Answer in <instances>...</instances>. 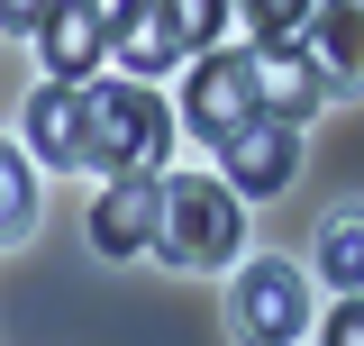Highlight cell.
I'll list each match as a JSON object with an SVG mask.
<instances>
[{"mask_svg": "<svg viewBox=\"0 0 364 346\" xmlns=\"http://www.w3.org/2000/svg\"><path fill=\"white\" fill-rule=\"evenodd\" d=\"M173 155V110L146 83H82V164L128 182V173H164Z\"/></svg>", "mask_w": 364, "mask_h": 346, "instance_id": "1", "label": "cell"}, {"mask_svg": "<svg viewBox=\"0 0 364 346\" xmlns=\"http://www.w3.org/2000/svg\"><path fill=\"white\" fill-rule=\"evenodd\" d=\"M237 246H246V192L210 182V173H164V237H155V256L182 264V273H210V264H237Z\"/></svg>", "mask_w": 364, "mask_h": 346, "instance_id": "2", "label": "cell"}, {"mask_svg": "<svg viewBox=\"0 0 364 346\" xmlns=\"http://www.w3.org/2000/svg\"><path fill=\"white\" fill-rule=\"evenodd\" d=\"M246 119H264L255 46H210V55H191V73H182V128L200 137V146H228Z\"/></svg>", "mask_w": 364, "mask_h": 346, "instance_id": "3", "label": "cell"}, {"mask_svg": "<svg viewBox=\"0 0 364 346\" xmlns=\"http://www.w3.org/2000/svg\"><path fill=\"white\" fill-rule=\"evenodd\" d=\"M228 319H237V337L246 346H291L310 328V273L282 256H255L237 264V283H228Z\"/></svg>", "mask_w": 364, "mask_h": 346, "instance_id": "4", "label": "cell"}, {"mask_svg": "<svg viewBox=\"0 0 364 346\" xmlns=\"http://www.w3.org/2000/svg\"><path fill=\"white\" fill-rule=\"evenodd\" d=\"M91 246L100 256H155V237H164V173H128V182H109L100 201H91Z\"/></svg>", "mask_w": 364, "mask_h": 346, "instance_id": "5", "label": "cell"}, {"mask_svg": "<svg viewBox=\"0 0 364 346\" xmlns=\"http://www.w3.org/2000/svg\"><path fill=\"white\" fill-rule=\"evenodd\" d=\"M37 55H46L55 83H91L100 55H119V28H109L100 0H55V19L37 28Z\"/></svg>", "mask_w": 364, "mask_h": 346, "instance_id": "6", "label": "cell"}, {"mask_svg": "<svg viewBox=\"0 0 364 346\" xmlns=\"http://www.w3.org/2000/svg\"><path fill=\"white\" fill-rule=\"evenodd\" d=\"M219 155H228V182H237L246 201H273V192H291V173H301V128H291V119H246Z\"/></svg>", "mask_w": 364, "mask_h": 346, "instance_id": "7", "label": "cell"}, {"mask_svg": "<svg viewBox=\"0 0 364 346\" xmlns=\"http://www.w3.org/2000/svg\"><path fill=\"white\" fill-rule=\"evenodd\" d=\"M109 28H119V64H128V73H173L182 55H191L173 0H119V9H109Z\"/></svg>", "mask_w": 364, "mask_h": 346, "instance_id": "8", "label": "cell"}, {"mask_svg": "<svg viewBox=\"0 0 364 346\" xmlns=\"http://www.w3.org/2000/svg\"><path fill=\"white\" fill-rule=\"evenodd\" d=\"M310 64L328 73V100H346V91H364V0H318L310 19Z\"/></svg>", "mask_w": 364, "mask_h": 346, "instance_id": "9", "label": "cell"}, {"mask_svg": "<svg viewBox=\"0 0 364 346\" xmlns=\"http://www.w3.org/2000/svg\"><path fill=\"white\" fill-rule=\"evenodd\" d=\"M255 91H264V119H310L328 100V73L310 64V46H255Z\"/></svg>", "mask_w": 364, "mask_h": 346, "instance_id": "10", "label": "cell"}, {"mask_svg": "<svg viewBox=\"0 0 364 346\" xmlns=\"http://www.w3.org/2000/svg\"><path fill=\"white\" fill-rule=\"evenodd\" d=\"M18 137L37 146L46 164H82V83H37V91H28Z\"/></svg>", "mask_w": 364, "mask_h": 346, "instance_id": "11", "label": "cell"}, {"mask_svg": "<svg viewBox=\"0 0 364 346\" xmlns=\"http://www.w3.org/2000/svg\"><path fill=\"white\" fill-rule=\"evenodd\" d=\"M318 283L328 292H364V201H337L318 219Z\"/></svg>", "mask_w": 364, "mask_h": 346, "instance_id": "12", "label": "cell"}, {"mask_svg": "<svg viewBox=\"0 0 364 346\" xmlns=\"http://www.w3.org/2000/svg\"><path fill=\"white\" fill-rule=\"evenodd\" d=\"M237 19L255 28V46H301L318 19V0H237Z\"/></svg>", "mask_w": 364, "mask_h": 346, "instance_id": "13", "label": "cell"}, {"mask_svg": "<svg viewBox=\"0 0 364 346\" xmlns=\"http://www.w3.org/2000/svg\"><path fill=\"white\" fill-rule=\"evenodd\" d=\"M37 228V182H28V155H0V237L18 246Z\"/></svg>", "mask_w": 364, "mask_h": 346, "instance_id": "14", "label": "cell"}, {"mask_svg": "<svg viewBox=\"0 0 364 346\" xmlns=\"http://www.w3.org/2000/svg\"><path fill=\"white\" fill-rule=\"evenodd\" d=\"M173 19H182V37H191V55H210L219 28L237 19V0H173Z\"/></svg>", "mask_w": 364, "mask_h": 346, "instance_id": "15", "label": "cell"}, {"mask_svg": "<svg viewBox=\"0 0 364 346\" xmlns=\"http://www.w3.org/2000/svg\"><path fill=\"white\" fill-rule=\"evenodd\" d=\"M328 346H364V301H355V292L328 310Z\"/></svg>", "mask_w": 364, "mask_h": 346, "instance_id": "16", "label": "cell"}, {"mask_svg": "<svg viewBox=\"0 0 364 346\" xmlns=\"http://www.w3.org/2000/svg\"><path fill=\"white\" fill-rule=\"evenodd\" d=\"M0 19H9V37H37L46 19H55V0H0Z\"/></svg>", "mask_w": 364, "mask_h": 346, "instance_id": "17", "label": "cell"}, {"mask_svg": "<svg viewBox=\"0 0 364 346\" xmlns=\"http://www.w3.org/2000/svg\"><path fill=\"white\" fill-rule=\"evenodd\" d=\"M100 9H119V0H100Z\"/></svg>", "mask_w": 364, "mask_h": 346, "instance_id": "18", "label": "cell"}]
</instances>
